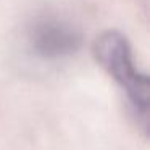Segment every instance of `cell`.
<instances>
[{"label":"cell","mask_w":150,"mask_h":150,"mask_svg":"<svg viewBox=\"0 0 150 150\" xmlns=\"http://www.w3.org/2000/svg\"><path fill=\"white\" fill-rule=\"evenodd\" d=\"M94 57L126 94L134 120L140 126V131L147 134L150 81L145 73L137 68L127 39L120 31H105L94 42Z\"/></svg>","instance_id":"6da1fadb"},{"label":"cell","mask_w":150,"mask_h":150,"mask_svg":"<svg viewBox=\"0 0 150 150\" xmlns=\"http://www.w3.org/2000/svg\"><path fill=\"white\" fill-rule=\"evenodd\" d=\"M29 47L44 60H58L78 52L81 47V33L68 21L45 16L31 24L28 31Z\"/></svg>","instance_id":"7a4b0ae2"}]
</instances>
